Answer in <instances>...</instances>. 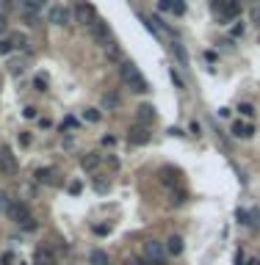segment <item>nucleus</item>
I'll return each instance as SVG.
<instances>
[{"mask_svg":"<svg viewBox=\"0 0 260 265\" xmlns=\"http://www.w3.org/2000/svg\"><path fill=\"white\" fill-rule=\"evenodd\" d=\"M119 75H122L124 86H130V91H136V94H147V91H150L147 80H144V75L138 72V66L133 64V61H122Z\"/></svg>","mask_w":260,"mask_h":265,"instance_id":"f257e3e1","label":"nucleus"},{"mask_svg":"<svg viewBox=\"0 0 260 265\" xmlns=\"http://www.w3.org/2000/svg\"><path fill=\"white\" fill-rule=\"evenodd\" d=\"M213 8H216V14H219L222 19H236V17H241V0H219Z\"/></svg>","mask_w":260,"mask_h":265,"instance_id":"f03ea898","label":"nucleus"},{"mask_svg":"<svg viewBox=\"0 0 260 265\" xmlns=\"http://www.w3.org/2000/svg\"><path fill=\"white\" fill-rule=\"evenodd\" d=\"M44 3V0H20V14H22L25 19H28V25H36V19H39V6Z\"/></svg>","mask_w":260,"mask_h":265,"instance_id":"7ed1b4c3","label":"nucleus"},{"mask_svg":"<svg viewBox=\"0 0 260 265\" xmlns=\"http://www.w3.org/2000/svg\"><path fill=\"white\" fill-rule=\"evenodd\" d=\"M70 8L64 6V3H56V6H50V11H48V22H53V25H66L70 22Z\"/></svg>","mask_w":260,"mask_h":265,"instance_id":"20e7f679","label":"nucleus"},{"mask_svg":"<svg viewBox=\"0 0 260 265\" xmlns=\"http://www.w3.org/2000/svg\"><path fill=\"white\" fill-rule=\"evenodd\" d=\"M6 213H8V218H12V221H17V224H25V221L30 218V210H28V205H25V202H12Z\"/></svg>","mask_w":260,"mask_h":265,"instance_id":"39448f33","label":"nucleus"},{"mask_svg":"<svg viewBox=\"0 0 260 265\" xmlns=\"http://www.w3.org/2000/svg\"><path fill=\"white\" fill-rule=\"evenodd\" d=\"M158 180L166 188H174V185H180V171L174 169V166H164V169L158 171Z\"/></svg>","mask_w":260,"mask_h":265,"instance_id":"423d86ee","label":"nucleus"},{"mask_svg":"<svg viewBox=\"0 0 260 265\" xmlns=\"http://www.w3.org/2000/svg\"><path fill=\"white\" fill-rule=\"evenodd\" d=\"M164 252L166 246L158 241H147L144 243V257H147V263H155V260H164Z\"/></svg>","mask_w":260,"mask_h":265,"instance_id":"0eeeda50","label":"nucleus"},{"mask_svg":"<svg viewBox=\"0 0 260 265\" xmlns=\"http://www.w3.org/2000/svg\"><path fill=\"white\" fill-rule=\"evenodd\" d=\"M128 141H130V144H136V147H144V144L150 141V130H147V127H142V124H136V127H130V133H128Z\"/></svg>","mask_w":260,"mask_h":265,"instance_id":"6e6552de","label":"nucleus"},{"mask_svg":"<svg viewBox=\"0 0 260 265\" xmlns=\"http://www.w3.org/2000/svg\"><path fill=\"white\" fill-rule=\"evenodd\" d=\"M34 263L36 265H56V252L50 246H39L34 252Z\"/></svg>","mask_w":260,"mask_h":265,"instance_id":"1a4fd4ad","label":"nucleus"},{"mask_svg":"<svg viewBox=\"0 0 260 265\" xmlns=\"http://www.w3.org/2000/svg\"><path fill=\"white\" fill-rule=\"evenodd\" d=\"M0 169L6 171V174H17V160H14V155L8 152V149H0Z\"/></svg>","mask_w":260,"mask_h":265,"instance_id":"9d476101","label":"nucleus"},{"mask_svg":"<svg viewBox=\"0 0 260 265\" xmlns=\"http://www.w3.org/2000/svg\"><path fill=\"white\" fill-rule=\"evenodd\" d=\"M75 17H78V22H83V25H92L94 22V8L89 6V3H80V6L75 8Z\"/></svg>","mask_w":260,"mask_h":265,"instance_id":"9b49d317","label":"nucleus"},{"mask_svg":"<svg viewBox=\"0 0 260 265\" xmlns=\"http://www.w3.org/2000/svg\"><path fill=\"white\" fill-rule=\"evenodd\" d=\"M158 8H160V11L178 14V17H183V14H186V3H183V0H160Z\"/></svg>","mask_w":260,"mask_h":265,"instance_id":"f8f14e48","label":"nucleus"},{"mask_svg":"<svg viewBox=\"0 0 260 265\" xmlns=\"http://www.w3.org/2000/svg\"><path fill=\"white\" fill-rule=\"evenodd\" d=\"M89 28H92V36H94L97 41L108 44V22H102V19H94V22H92Z\"/></svg>","mask_w":260,"mask_h":265,"instance_id":"ddd939ff","label":"nucleus"},{"mask_svg":"<svg viewBox=\"0 0 260 265\" xmlns=\"http://www.w3.org/2000/svg\"><path fill=\"white\" fill-rule=\"evenodd\" d=\"M136 119L142 122V127L152 124V122H155V108H152V105H138V108H136Z\"/></svg>","mask_w":260,"mask_h":265,"instance_id":"4468645a","label":"nucleus"},{"mask_svg":"<svg viewBox=\"0 0 260 265\" xmlns=\"http://www.w3.org/2000/svg\"><path fill=\"white\" fill-rule=\"evenodd\" d=\"M97 166H100V155L97 152H89V155H83L80 158V169L83 171H94Z\"/></svg>","mask_w":260,"mask_h":265,"instance_id":"2eb2a0df","label":"nucleus"},{"mask_svg":"<svg viewBox=\"0 0 260 265\" xmlns=\"http://www.w3.org/2000/svg\"><path fill=\"white\" fill-rule=\"evenodd\" d=\"M166 252H169L172 257H178V254H183V238L172 235L169 241H166Z\"/></svg>","mask_w":260,"mask_h":265,"instance_id":"dca6fc26","label":"nucleus"},{"mask_svg":"<svg viewBox=\"0 0 260 265\" xmlns=\"http://www.w3.org/2000/svg\"><path fill=\"white\" fill-rule=\"evenodd\" d=\"M252 124H246V122H236L232 124V136H238V138H252Z\"/></svg>","mask_w":260,"mask_h":265,"instance_id":"f3484780","label":"nucleus"},{"mask_svg":"<svg viewBox=\"0 0 260 265\" xmlns=\"http://www.w3.org/2000/svg\"><path fill=\"white\" fill-rule=\"evenodd\" d=\"M36 183H44V185H50V183H56V169H36Z\"/></svg>","mask_w":260,"mask_h":265,"instance_id":"a211bd4d","label":"nucleus"},{"mask_svg":"<svg viewBox=\"0 0 260 265\" xmlns=\"http://www.w3.org/2000/svg\"><path fill=\"white\" fill-rule=\"evenodd\" d=\"M119 105H122V100H119V94H114V91H108V94L102 97V108H108V111H116Z\"/></svg>","mask_w":260,"mask_h":265,"instance_id":"6ab92c4d","label":"nucleus"},{"mask_svg":"<svg viewBox=\"0 0 260 265\" xmlns=\"http://www.w3.org/2000/svg\"><path fill=\"white\" fill-rule=\"evenodd\" d=\"M106 55L111 61H119V64H122V50H119V44H114V41H108V44H106Z\"/></svg>","mask_w":260,"mask_h":265,"instance_id":"aec40b11","label":"nucleus"},{"mask_svg":"<svg viewBox=\"0 0 260 265\" xmlns=\"http://www.w3.org/2000/svg\"><path fill=\"white\" fill-rule=\"evenodd\" d=\"M89 260H92V265H108V254H106V252H100V249H94Z\"/></svg>","mask_w":260,"mask_h":265,"instance_id":"412c9836","label":"nucleus"},{"mask_svg":"<svg viewBox=\"0 0 260 265\" xmlns=\"http://www.w3.org/2000/svg\"><path fill=\"white\" fill-rule=\"evenodd\" d=\"M169 77H172V83H174V86H178V88H180V91H186V80H183V75H180V72H178V69H174V66H172Z\"/></svg>","mask_w":260,"mask_h":265,"instance_id":"4be33fe9","label":"nucleus"},{"mask_svg":"<svg viewBox=\"0 0 260 265\" xmlns=\"http://www.w3.org/2000/svg\"><path fill=\"white\" fill-rule=\"evenodd\" d=\"M83 119H86V122H94V124H97L102 116H100V111H97V108H86V111H83Z\"/></svg>","mask_w":260,"mask_h":265,"instance_id":"5701e85b","label":"nucleus"},{"mask_svg":"<svg viewBox=\"0 0 260 265\" xmlns=\"http://www.w3.org/2000/svg\"><path fill=\"white\" fill-rule=\"evenodd\" d=\"M172 50H174V55L180 58V64H183V66H188V55H186L183 44H172Z\"/></svg>","mask_w":260,"mask_h":265,"instance_id":"b1692460","label":"nucleus"},{"mask_svg":"<svg viewBox=\"0 0 260 265\" xmlns=\"http://www.w3.org/2000/svg\"><path fill=\"white\" fill-rule=\"evenodd\" d=\"M12 47H28V39L22 33H14L12 36Z\"/></svg>","mask_w":260,"mask_h":265,"instance_id":"393cba45","label":"nucleus"},{"mask_svg":"<svg viewBox=\"0 0 260 265\" xmlns=\"http://www.w3.org/2000/svg\"><path fill=\"white\" fill-rule=\"evenodd\" d=\"M186 199H188V194H186V191H178V194L172 191V205H183Z\"/></svg>","mask_w":260,"mask_h":265,"instance_id":"a878e982","label":"nucleus"},{"mask_svg":"<svg viewBox=\"0 0 260 265\" xmlns=\"http://www.w3.org/2000/svg\"><path fill=\"white\" fill-rule=\"evenodd\" d=\"M12 39H0V55H6V53H12Z\"/></svg>","mask_w":260,"mask_h":265,"instance_id":"bb28decb","label":"nucleus"},{"mask_svg":"<svg viewBox=\"0 0 260 265\" xmlns=\"http://www.w3.org/2000/svg\"><path fill=\"white\" fill-rule=\"evenodd\" d=\"M238 111H241V116H246V119H252V116H254V108L249 105V102H244V105L238 108Z\"/></svg>","mask_w":260,"mask_h":265,"instance_id":"cd10ccee","label":"nucleus"},{"mask_svg":"<svg viewBox=\"0 0 260 265\" xmlns=\"http://www.w3.org/2000/svg\"><path fill=\"white\" fill-rule=\"evenodd\" d=\"M34 88H36V91H48V80H44V77H36Z\"/></svg>","mask_w":260,"mask_h":265,"instance_id":"c85d7f7f","label":"nucleus"},{"mask_svg":"<svg viewBox=\"0 0 260 265\" xmlns=\"http://www.w3.org/2000/svg\"><path fill=\"white\" fill-rule=\"evenodd\" d=\"M20 227H22V230H25V232H34V230H36V218H34V216H30V218H28V221H25V224H20Z\"/></svg>","mask_w":260,"mask_h":265,"instance_id":"c756f323","label":"nucleus"},{"mask_svg":"<svg viewBox=\"0 0 260 265\" xmlns=\"http://www.w3.org/2000/svg\"><path fill=\"white\" fill-rule=\"evenodd\" d=\"M8 205H12V202H8V196L0 191V210H8Z\"/></svg>","mask_w":260,"mask_h":265,"instance_id":"7c9ffc66","label":"nucleus"},{"mask_svg":"<svg viewBox=\"0 0 260 265\" xmlns=\"http://www.w3.org/2000/svg\"><path fill=\"white\" fill-rule=\"evenodd\" d=\"M230 36H232V39H238V36H244V25H232Z\"/></svg>","mask_w":260,"mask_h":265,"instance_id":"2f4dec72","label":"nucleus"},{"mask_svg":"<svg viewBox=\"0 0 260 265\" xmlns=\"http://www.w3.org/2000/svg\"><path fill=\"white\" fill-rule=\"evenodd\" d=\"M191 133H194V136H202V124L200 122H191Z\"/></svg>","mask_w":260,"mask_h":265,"instance_id":"473e14b6","label":"nucleus"},{"mask_svg":"<svg viewBox=\"0 0 260 265\" xmlns=\"http://www.w3.org/2000/svg\"><path fill=\"white\" fill-rule=\"evenodd\" d=\"M0 263H3V265H12V263H14V254H12V252H6V254H3V260H0Z\"/></svg>","mask_w":260,"mask_h":265,"instance_id":"72a5a7b5","label":"nucleus"},{"mask_svg":"<svg viewBox=\"0 0 260 265\" xmlns=\"http://www.w3.org/2000/svg\"><path fill=\"white\" fill-rule=\"evenodd\" d=\"M20 144H22V147H28V144H30V136H28V133H20Z\"/></svg>","mask_w":260,"mask_h":265,"instance_id":"f704fd0d","label":"nucleus"},{"mask_svg":"<svg viewBox=\"0 0 260 265\" xmlns=\"http://www.w3.org/2000/svg\"><path fill=\"white\" fill-rule=\"evenodd\" d=\"M102 144H106V147H114V144H116V138H114V136H102Z\"/></svg>","mask_w":260,"mask_h":265,"instance_id":"c9c22d12","label":"nucleus"},{"mask_svg":"<svg viewBox=\"0 0 260 265\" xmlns=\"http://www.w3.org/2000/svg\"><path fill=\"white\" fill-rule=\"evenodd\" d=\"M94 188H97V191H100V194H106V191H108V185H106V183H102V180H97V183H94Z\"/></svg>","mask_w":260,"mask_h":265,"instance_id":"e433bc0d","label":"nucleus"},{"mask_svg":"<svg viewBox=\"0 0 260 265\" xmlns=\"http://www.w3.org/2000/svg\"><path fill=\"white\" fill-rule=\"evenodd\" d=\"M80 188H83L80 183H72V185H70V194H80Z\"/></svg>","mask_w":260,"mask_h":265,"instance_id":"4c0bfd02","label":"nucleus"},{"mask_svg":"<svg viewBox=\"0 0 260 265\" xmlns=\"http://www.w3.org/2000/svg\"><path fill=\"white\" fill-rule=\"evenodd\" d=\"M6 28H8V22H6V17L0 14V33H6Z\"/></svg>","mask_w":260,"mask_h":265,"instance_id":"58836bf2","label":"nucleus"},{"mask_svg":"<svg viewBox=\"0 0 260 265\" xmlns=\"http://www.w3.org/2000/svg\"><path fill=\"white\" fill-rule=\"evenodd\" d=\"M25 119H36V108H25Z\"/></svg>","mask_w":260,"mask_h":265,"instance_id":"ea45409f","label":"nucleus"},{"mask_svg":"<svg viewBox=\"0 0 260 265\" xmlns=\"http://www.w3.org/2000/svg\"><path fill=\"white\" fill-rule=\"evenodd\" d=\"M124 265H142V260H133V257H130V260H124Z\"/></svg>","mask_w":260,"mask_h":265,"instance_id":"a19ab883","label":"nucleus"},{"mask_svg":"<svg viewBox=\"0 0 260 265\" xmlns=\"http://www.w3.org/2000/svg\"><path fill=\"white\" fill-rule=\"evenodd\" d=\"M254 22L260 25V8H258V11H254Z\"/></svg>","mask_w":260,"mask_h":265,"instance_id":"79ce46f5","label":"nucleus"},{"mask_svg":"<svg viewBox=\"0 0 260 265\" xmlns=\"http://www.w3.org/2000/svg\"><path fill=\"white\" fill-rule=\"evenodd\" d=\"M147 265H166L164 260H155V263H147Z\"/></svg>","mask_w":260,"mask_h":265,"instance_id":"37998d69","label":"nucleus"},{"mask_svg":"<svg viewBox=\"0 0 260 265\" xmlns=\"http://www.w3.org/2000/svg\"><path fill=\"white\" fill-rule=\"evenodd\" d=\"M254 3H260V0H254Z\"/></svg>","mask_w":260,"mask_h":265,"instance_id":"c03bdc74","label":"nucleus"}]
</instances>
